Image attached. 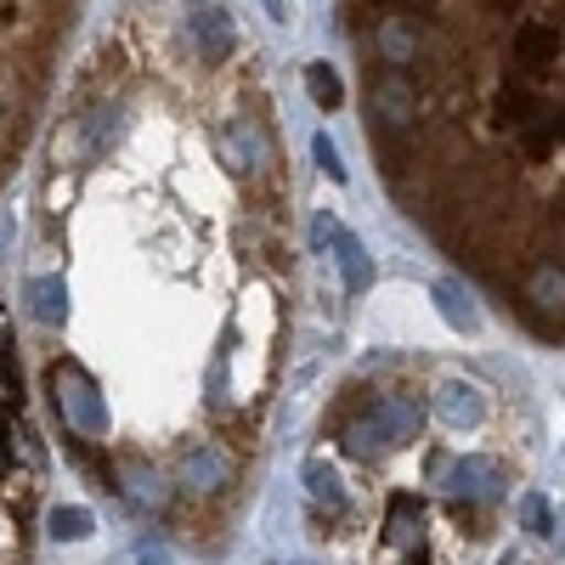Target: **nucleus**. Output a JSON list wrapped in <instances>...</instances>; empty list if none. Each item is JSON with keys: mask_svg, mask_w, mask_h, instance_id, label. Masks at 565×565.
<instances>
[{"mask_svg": "<svg viewBox=\"0 0 565 565\" xmlns=\"http://www.w3.org/2000/svg\"><path fill=\"white\" fill-rule=\"evenodd\" d=\"M367 108H373V119L385 125L391 141H407L413 125H418V85L402 68H385L380 79L367 85Z\"/></svg>", "mask_w": 565, "mask_h": 565, "instance_id": "f257e3e1", "label": "nucleus"}, {"mask_svg": "<svg viewBox=\"0 0 565 565\" xmlns=\"http://www.w3.org/2000/svg\"><path fill=\"white\" fill-rule=\"evenodd\" d=\"M186 29H193V40H199V52L215 63V57H226L232 52V18L221 12V7H210V0H193V12H186Z\"/></svg>", "mask_w": 565, "mask_h": 565, "instance_id": "f03ea898", "label": "nucleus"}, {"mask_svg": "<svg viewBox=\"0 0 565 565\" xmlns=\"http://www.w3.org/2000/svg\"><path fill=\"white\" fill-rule=\"evenodd\" d=\"M373 52H380L391 68L413 63V57L424 52V29H418V18H385V29L373 34Z\"/></svg>", "mask_w": 565, "mask_h": 565, "instance_id": "7ed1b4c3", "label": "nucleus"}, {"mask_svg": "<svg viewBox=\"0 0 565 565\" xmlns=\"http://www.w3.org/2000/svg\"><path fill=\"white\" fill-rule=\"evenodd\" d=\"M554 52H559V34H554V29H537V23H532V29L514 34V68H521V74L554 63Z\"/></svg>", "mask_w": 565, "mask_h": 565, "instance_id": "20e7f679", "label": "nucleus"}, {"mask_svg": "<svg viewBox=\"0 0 565 565\" xmlns=\"http://www.w3.org/2000/svg\"><path fill=\"white\" fill-rule=\"evenodd\" d=\"M311 97H317L322 108H340V79H334V68H311Z\"/></svg>", "mask_w": 565, "mask_h": 565, "instance_id": "39448f33", "label": "nucleus"}, {"mask_svg": "<svg viewBox=\"0 0 565 565\" xmlns=\"http://www.w3.org/2000/svg\"><path fill=\"white\" fill-rule=\"evenodd\" d=\"M521 521L532 526V532H548V509H543V498L532 492V498H521Z\"/></svg>", "mask_w": 565, "mask_h": 565, "instance_id": "423d86ee", "label": "nucleus"}, {"mask_svg": "<svg viewBox=\"0 0 565 565\" xmlns=\"http://www.w3.org/2000/svg\"><path fill=\"white\" fill-rule=\"evenodd\" d=\"M266 7H271V18H282V0H266Z\"/></svg>", "mask_w": 565, "mask_h": 565, "instance_id": "0eeeda50", "label": "nucleus"}]
</instances>
